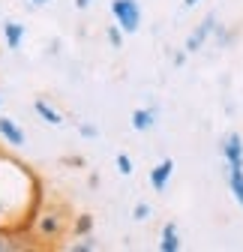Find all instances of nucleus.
<instances>
[{
  "label": "nucleus",
  "instance_id": "4",
  "mask_svg": "<svg viewBox=\"0 0 243 252\" xmlns=\"http://www.w3.org/2000/svg\"><path fill=\"white\" fill-rule=\"evenodd\" d=\"M171 174H174V159H162L156 168H150V186H153L156 192H165Z\"/></svg>",
  "mask_w": 243,
  "mask_h": 252
},
{
  "label": "nucleus",
  "instance_id": "18",
  "mask_svg": "<svg viewBox=\"0 0 243 252\" xmlns=\"http://www.w3.org/2000/svg\"><path fill=\"white\" fill-rule=\"evenodd\" d=\"M75 6H78V9H87V6H90V0H75Z\"/></svg>",
  "mask_w": 243,
  "mask_h": 252
},
{
  "label": "nucleus",
  "instance_id": "20",
  "mask_svg": "<svg viewBox=\"0 0 243 252\" xmlns=\"http://www.w3.org/2000/svg\"><path fill=\"white\" fill-rule=\"evenodd\" d=\"M198 3V0H183V6H195Z\"/></svg>",
  "mask_w": 243,
  "mask_h": 252
},
{
  "label": "nucleus",
  "instance_id": "1",
  "mask_svg": "<svg viewBox=\"0 0 243 252\" xmlns=\"http://www.w3.org/2000/svg\"><path fill=\"white\" fill-rule=\"evenodd\" d=\"M111 15L123 33H135L141 27V6L138 0H111Z\"/></svg>",
  "mask_w": 243,
  "mask_h": 252
},
{
  "label": "nucleus",
  "instance_id": "5",
  "mask_svg": "<svg viewBox=\"0 0 243 252\" xmlns=\"http://www.w3.org/2000/svg\"><path fill=\"white\" fill-rule=\"evenodd\" d=\"M0 135H3L6 144H12V147H21V144H24L21 126H18L15 120H9V117H0Z\"/></svg>",
  "mask_w": 243,
  "mask_h": 252
},
{
  "label": "nucleus",
  "instance_id": "13",
  "mask_svg": "<svg viewBox=\"0 0 243 252\" xmlns=\"http://www.w3.org/2000/svg\"><path fill=\"white\" fill-rule=\"evenodd\" d=\"M117 171L120 174H132V159L126 153H117Z\"/></svg>",
  "mask_w": 243,
  "mask_h": 252
},
{
  "label": "nucleus",
  "instance_id": "12",
  "mask_svg": "<svg viewBox=\"0 0 243 252\" xmlns=\"http://www.w3.org/2000/svg\"><path fill=\"white\" fill-rule=\"evenodd\" d=\"M108 42H111L114 48L123 45V30H120V24H111V27H108Z\"/></svg>",
  "mask_w": 243,
  "mask_h": 252
},
{
  "label": "nucleus",
  "instance_id": "21",
  "mask_svg": "<svg viewBox=\"0 0 243 252\" xmlns=\"http://www.w3.org/2000/svg\"><path fill=\"white\" fill-rule=\"evenodd\" d=\"M33 3H36V6H42V3H48V0H33Z\"/></svg>",
  "mask_w": 243,
  "mask_h": 252
},
{
  "label": "nucleus",
  "instance_id": "2",
  "mask_svg": "<svg viewBox=\"0 0 243 252\" xmlns=\"http://www.w3.org/2000/svg\"><path fill=\"white\" fill-rule=\"evenodd\" d=\"M213 27H216L213 15H210V18H204V21H201V24L192 30V33H189V39H186V51H189V54L201 51V48H204V42H207V36L213 33Z\"/></svg>",
  "mask_w": 243,
  "mask_h": 252
},
{
  "label": "nucleus",
  "instance_id": "6",
  "mask_svg": "<svg viewBox=\"0 0 243 252\" xmlns=\"http://www.w3.org/2000/svg\"><path fill=\"white\" fill-rule=\"evenodd\" d=\"M180 246H183V240H180V231L174 222H168L162 228V237H159V249L162 252H180Z\"/></svg>",
  "mask_w": 243,
  "mask_h": 252
},
{
  "label": "nucleus",
  "instance_id": "16",
  "mask_svg": "<svg viewBox=\"0 0 243 252\" xmlns=\"http://www.w3.org/2000/svg\"><path fill=\"white\" fill-rule=\"evenodd\" d=\"M78 132H81L84 138H96V135H99V129H96V126H90V123H81Z\"/></svg>",
  "mask_w": 243,
  "mask_h": 252
},
{
  "label": "nucleus",
  "instance_id": "11",
  "mask_svg": "<svg viewBox=\"0 0 243 252\" xmlns=\"http://www.w3.org/2000/svg\"><path fill=\"white\" fill-rule=\"evenodd\" d=\"M39 234H45V237H57V234H60V216H54V213L39 216Z\"/></svg>",
  "mask_w": 243,
  "mask_h": 252
},
{
  "label": "nucleus",
  "instance_id": "19",
  "mask_svg": "<svg viewBox=\"0 0 243 252\" xmlns=\"http://www.w3.org/2000/svg\"><path fill=\"white\" fill-rule=\"evenodd\" d=\"M3 249H9V243H6L3 237H0V252H3Z\"/></svg>",
  "mask_w": 243,
  "mask_h": 252
},
{
  "label": "nucleus",
  "instance_id": "3",
  "mask_svg": "<svg viewBox=\"0 0 243 252\" xmlns=\"http://www.w3.org/2000/svg\"><path fill=\"white\" fill-rule=\"evenodd\" d=\"M222 153H225V162L228 168H243V138L237 132H231L222 144Z\"/></svg>",
  "mask_w": 243,
  "mask_h": 252
},
{
  "label": "nucleus",
  "instance_id": "10",
  "mask_svg": "<svg viewBox=\"0 0 243 252\" xmlns=\"http://www.w3.org/2000/svg\"><path fill=\"white\" fill-rule=\"evenodd\" d=\"M33 108H36V114L45 120V123H51V126H60V123H63V117H60V111H54L45 99H36L33 102Z\"/></svg>",
  "mask_w": 243,
  "mask_h": 252
},
{
  "label": "nucleus",
  "instance_id": "8",
  "mask_svg": "<svg viewBox=\"0 0 243 252\" xmlns=\"http://www.w3.org/2000/svg\"><path fill=\"white\" fill-rule=\"evenodd\" d=\"M3 39H6V48L18 51V48H21V39H24V27L15 24V21H6V24H3Z\"/></svg>",
  "mask_w": 243,
  "mask_h": 252
},
{
  "label": "nucleus",
  "instance_id": "7",
  "mask_svg": "<svg viewBox=\"0 0 243 252\" xmlns=\"http://www.w3.org/2000/svg\"><path fill=\"white\" fill-rule=\"evenodd\" d=\"M153 123H156V108H153V105H150V108H138V111H132V129L144 132V129H150Z\"/></svg>",
  "mask_w": 243,
  "mask_h": 252
},
{
  "label": "nucleus",
  "instance_id": "9",
  "mask_svg": "<svg viewBox=\"0 0 243 252\" xmlns=\"http://www.w3.org/2000/svg\"><path fill=\"white\" fill-rule=\"evenodd\" d=\"M228 186H231L234 201L243 207V168H228Z\"/></svg>",
  "mask_w": 243,
  "mask_h": 252
},
{
  "label": "nucleus",
  "instance_id": "15",
  "mask_svg": "<svg viewBox=\"0 0 243 252\" xmlns=\"http://www.w3.org/2000/svg\"><path fill=\"white\" fill-rule=\"evenodd\" d=\"M132 216H135V219H147V216H150V204L138 201V204H135V210H132Z\"/></svg>",
  "mask_w": 243,
  "mask_h": 252
},
{
  "label": "nucleus",
  "instance_id": "17",
  "mask_svg": "<svg viewBox=\"0 0 243 252\" xmlns=\"http://www.w3.org/2000/svg\"><path fill=\"white\" fill-rule=\"evenodd\" d=\"M72 249H75V252H90V249H96V243H93V240H87V243H75Z\"/></svg>",
  "mask_w": 243,
  "mask_h": 252
},
{
  "label": "nucleus",
  "instance_id": "14",
  "mask_svg": "<svg viewBox=\"0 0 243 252\" xmlns=\"http://www.w3.org/2000/svg\"><path fill=\"white\" fill-rule=\"evenodd\" d=\"M90 228H93V219H90V216H81L78 222H75V231H78V234H87Z\"/></svg>",
  "mask_w": 243,
  "mask_h": 252
}]
</instances>
